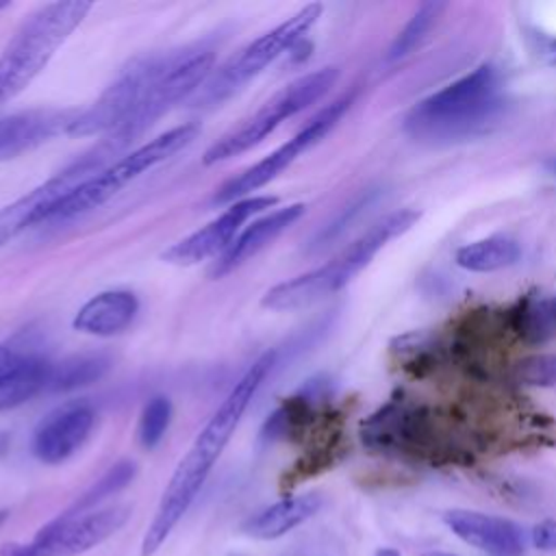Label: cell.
I'll return each instance as SVG.
<instances>
[{"instance_id": "cell-5", "label": "cell", "mask_w": 556, "mask_h": 556, "mask_svg": "<svg viewBox=\"0 0 556 556\" xmlns=\"http://www.w3.org/2000/svg\"><path fill=\"white\" fill-rule=\"evenodd\" d=\"M213 61L215 52L204 43H193L152 56L150 78L137 111L122 128L102 137L104 143H109L115 154L128 148L172 106L202 89L211 76Z\"/></svg>"}, {"instance_id": "cell-21", "label": "cell", "mask_w": 556, "mask_h": 556, "mask_svg": "<svg viewBox=\"0 0 556 556\" xmlns=\"http://www.w3.org/2000/svg\"><path fill=\"white\" fill-rule=\"evenodd\" d=\"M519 254H521V250L515 239L493 235L486 239L465 243L463 248L456 250L454 261L458 267H463L467 271L486 274V271H497V269L515 265Z\"/></svg>"}, {"instance_id": "cell-2", "label": "cell", "mask_w": 556, "mask_h": 556, "mask_svg": "<svg viewBox=\"0 0 556 556\" xmlns=\"http://www.w3.org/2000/svg\"><path fill=\"white\" fill-rule=\"evenodd\" d=\"M500 85V70L493 63H482L415 104L406 115V130L430 141L473 135L497 117L502 109Z\"/></svg>"}, {"instance_id": "cell-16", "label": "cell", "mask_w": 556, "mask_h": 556, "mask_svg": "<svg viewBox=\"0 0 556 556\" xmlns=\"http://www.w3.org/2000/svg\"><path fill=\"white\" fill-rule=\"evenodd\" d=\"M443 521L458 539L491 556H519L523 552L521 532L510 519L454 508L443 513Z\"/></svg>"}, {"instance_id": "cell-28", "label": "cell", "mask_w": 556, "mask_h": 556, "mask_svg": "<svg viewBox=\"0 0 556 556\" xmlns=\"http://www.w3.org/2000/svg\"><path fill=\"white\" fill-rule=\"evenodd\" d=\"M517 378L534 387H556V356L539 354L519 361Z\"/></svg>"}, {"instance_id": "cell-1", "label": "cell", "mask_w": 556, "mask_h": 556, "mask_svg": "<svg viewBox=\"0 0 556 556\" xmlns=\"http://www.w3.org/2000/svg\"><path fill=\"white\" fill-rule=\"evenodd\" d=\"M274 363H276V352H265L263 356H258L245 369V374L235 382V387L222 400L217 410L208 417L204 428L198 432L191 447L176 465L161 495L154 519L148 526L141 541V556H152L172 534V530L182 519V515L189 510L204 480L208 478L215 460L222 456L226 443L235 434L245 408L250 406L256 391L261 389L267 374L271 371Z\"/></svg>"}, {"instance_id": "cell-34", "label": "cell", "mask_w": 556, "mask_h": 556, "mask_svg": "<svg viewBox=\"0 0 556 556\" xmlns=\"http://www.w3.org/2000/svg\"><path fill=\"white\" fill-rule=\"evenodd\" d=\"M543 169L552 176H556V156H549L547 161H543Z\"/></svg>"}, {"instance_id": "cell-11", "label": "cell", "mask_w": 556, "mask_h": 556, "mask_svg": "<svg viewBox=\"0 0 556 556\" xmlns=\"http://www.w3.org/2000/svg\"><path fill=\"white\" fill-rule=\"evenodd\" d=\"M130 517V506L115 504L80 515L61 513L30 541L33 556H78L113 536Z\"/></svg>"}, {"instance_id": "cell-39", "label": "cell", "mask_w": 556, "mask_h": 556, "mask_svg": "<svg viewBox=\"0 0 556 556\" xmlns=\"http://www.w3.org/2000/svg\"><path fill=\"white\" fill-rule=\"evenodd\" d=\"M421 556H456V554H447V552H426Z\"/></svg>"}, {"instance_id": "cell-14", "label": "cell", "mask_w": 556, "mask_h": 556, "mask_svg": "<svg viewBox=\"0 0 556 556\" xmlns=\"http://www.w3.org/2000/svg\"><path fill=\"white\" fill-rule=\"evenodd\" d=\"M274 204H276V198L271 195H250L232 202L224 213H219L206 226L169 245L163 252V261L172 265H195L211 256L224 254L228 245L237 239L241 226L250 217L263 213Z\"/></svg>"}, {"instance_id": "cell-13", "label": "cell", "mask_w": 556, "mask_h": 556, "mask_svg": "<svg viewBox=\"0 0 556 556\" xmlns=\"http://www.w3.org/2000/svg\"><path fill=\"white\" fill-rule=\"evenodd\" d=\"M152 70V56H141L132 61L122 74L100 93V98L76 113L72 119L67 135L72 137H87V135H111L122 128L132 113L137 111L148 78Z\"/></svg>"}, {"instance_id": "cell-30", "label": "cell", "mask_w": 556, "mask_h": 556, "mask_svg": "<svg viewBox=\"0 0 556 556\" xmlns=\"http://www.w3.org/2000/svg\"><path fill=\"white\" fill-rule=\"evenodd\" d=\"M523 41L530 52V56L543 65L556 67V35H549L541 28L526 26L523 28Z\"/></svg>"}, {"instance_id": "cell-4", "label": "cell", "mask_w": 556, "mask_h": 556, "mask_svg": "<svg viewBox=\"0 0 556 556\" xmlns=\"http://www.w3.org/2000/svg\"><path fill=\"white\" fill-rule=\"evenodd\" d=\"M91 11V2L67 0L39 7L0 54V106L20 96L48 65L59 46Z\"/></svg>"}, {"instance_id": "cell-19", "label": "cell", "mask_w": 556, "mask_h": 556, "mask_svg": "<svg viewBox=\"0 0 556 556\" xmlns=\"http://www.w3.org/2000/svg\"><path fill=\"white\" fill-rule=\"evenodd\" d=\"M139 300L132 291L109 289L89 298L74 315V330L91 337H113L124 332L137 317Z\"/></svg>"}, {"instance_id": "cell-23", "label": "cell", "mask_w": 556, "mask_h": 556, "mask_svg": "<svg viewBox=\"0 0 556 556\" xmlns=\"http://www.w3.org/2000/svg\"><path fill=\"white\" fill-rule=\"evenodd\" d=\"M50 363L30 356L17 371L0 380V413L13 410L39 393H48Z\"/></svg>"}, {"instance_id": "cell-31", "label": "cell", "mask_w": 556, "mask_h": 556, "mask_svg": "<svg viewBox=\"0 0 556 556\" xmlns=\"http://www.w3.org/2000/svg\"><path fill=\"white\" fill-rule=\"evenodd\" d=\"M532 543L539 549H556V521L545 519L532 528Z\"/></svg>"}, {"instance_id": "cell-7", "label": "cell", "mask_w": 556, "mask_h": 556, "mask_svg": "<svg viewBox=\"0 0 556 556\" xmlns=\"http://www.w3.org/2000/svg\"><path fill=\"white\" fill-rule=\"evenodd\" d=\"M337 78H339L337 67H321L317 72H311L291 80L287 87L274 93L258 111H254L248 119H243L239 126H235L224 137H219L204 152L202 163L215 165L219 161H226L252 150L267 135H271L285 119L298 115L300 111L317 102L321 96H326L330 87L337 83Z\"/></svg>"}, {"instance_id": "cell-38", "label": "cell", "mask_w": 556, "mask_h": 556, "mask_svg": "<svg viewBox=\"0 0 556 556\" xmlns=\"http://www.w3.org/2000/svg\"><path fill=\"white\" fill-rule=\"evenodd\" d=\"M7 519H9V510H7V508H0V528L7 523Z\"/></svg>"}, {"instance_id": "cell-35", "label": "cell", "mask_w": 556, "mask_h": 556, "mask_svg": "<svg viewBox=\"0 0 556 556\" xmlns=\"http://www.w3.org/2000/svg\"><path fill=\"white\" fill-rule=\"evenodd\" d=\"M9 450V434L0 430V456H4Z\"/></svg>"}, {"instance_id": "cell-9", "label": "cell", "mask_w": 556, "mask_h": 556, "mask_svg": "<svg viewBox=\"0 0 556 556\" xmlns=\"http://www.w3.org/2000/svg\"><path fill=\"white\" fill-rule=\"evenodd\" d=\"M352 93L343 96L334 102H330L328 106H324L315 117L308 119V124L295 132L289 141H285L280 148H276L274 152H269L265 159L256 161L254 165H250L248 169H243L241 174L232 176L230 180H226L213 195L215 204H232L237 200L250 198L252 191L265 187L267 182H271L280 172H285L302 152H306L311 146H315L319 139H324L334 124L343 117V113L350 109L352 104Z\"/></svg>"}, {"instance_id": "cell-17", "label": "cell", "mask_w": 556, "mask_h": 556, "mask_svg": "<svg viewBox=\"0 0 556 556\" xmlns=\"http://www.w3.org/2000/svg\"><path fill=\"white\" fill-rule=\"evenodd\" d=\"M76 113L74 109H37L0 117V161L33 150L56 135H67Z\"/></svg>"}, {"instance_id": "cell-15", "label": "cell", "mask_w": 556, "mask_h": 556, "mask_svg": "<svg viewBox=\"0 0 556 556\" xmlns=\"http://www.w3.org/2000/svg\"><path fill=\"white\" fill-rule=\"evenodd\" d=\"M96 410L87 402H70L48 413L33 432V454L46 465L67 460L89 439Z\"/></svg>"}, {"instance_id": "cell-22", "label": "cell", "mask_w": 556, "mask_h": 556, "mask_svg": "<svg viewBox=\"0 0 556 556\" xmlns=\"http://www.w3.org/2000/svg\"><path fill=\"white\" fill-rule=\"evenodd\" d=\"M111 367V361L102 354H76L59 363H50L48 393H67L98 382Z\"/></svg>"}, {"instance_id": "cell-24", "label": "cell", "mask_w": 556, "mask_h": 556, "mask_svg": "<svg viewBox=\"0 0 556 556\" xmlns=\"http://www.w3.org/2000/svg\"><path fill=\"white\" fill-rule=\"evenodd\" d=\"M443 9H445V2H424L413 13V17L406 22V26L397 33V37L393 39L387 59L395 61V59H402L408 52H413L421 43V39L428 35V30L434 26V22Z\"/></svg>"}, {"instance_id": "cell-33", "label": "cell", "mask_w": 556, "mask_h": 556, "mask_svg": "<svg viewBox=\"0 0 556 556\" xmlns=\"http://www.w3.org/2000/svg\"><path fill=\"white\" fill-rule=\"evenodd\" d=\"M0 556H33L30 543H4L0 547Z\"/></svg>"}, {"instance_id": "cell-8", "label": "cell", "mask_w": 556, "mask_h": 556, "mask_svg": "<svg viewBox=\"0 0 556 556\" xmlns=\"http://www.w3.org/2000/svg\"><path fill=\"white\" fill-rule=\"evenodd\" d=\"M324 7L319 2L304 4L298 13L287 17L282 24L263 33L258 39L248 43L237 56L224 63L198 91L195 102L204 109L219 106L243 85L256 78L267 65H271L280 54L291 50L319 20Z\"/></svg>"}, {"instance_id": "cell-18", "label": "cell", "mask_w": 556, "mask_h": 556, "mask_svg": "<svg viewBox=\"0 0 556 556\" xmlns=\"http://www.w3.org/2000/svg\"><path fill=\"white\" fill-rule=\"evenodd\" d=\"M306 206L304 204H289L282 208H276L258 219H254L248 228H243L237 239L228 245L224 254H219L213 263L211 276L222 278L250 261L254 254H258L263 248H267L278 235H282L293 222H298L304 215Z\"/></svg>"}, {"instance_id": "cell-6", "label": "cell", "mask_w": 556, "mask_h": 556, "mask_svg": "<svg viewBox=\"0 0 556 556\" xmlns=\"http://www.w3.org/2000/svg\"><path fill=\"white\" fill-rule=\"evenodd\" d=\"M200 132V126L189 122L182 126H174L163 135L146 141L143 146L130 150L122 159L109 163L80 185H76L67 195H63L50 211L43 215V222H67L78 215H85L106 200H111L117 191H122L128 182L139 178L143 172L156 167L167 161L172 154L189 146Z\"/></svg>"}, {"instance_id": "cell-3", "label": "cell", "mask_w": 556, "mask_h": 556, "mask_svg": "<svg viewBox=\"0 0 556 556\" xmlns=\"http://www.w3.org/2000/svg\"><path fill=\"white\" fill-rule=\"evenodd\" d=\"M419 219V211L402 208L374 224L328 263L271 287L261 304L271 311H295L311 306L343 289L391 239L404 235Z\"/></svg>"}, {"instance_id": "cell-29", "label": "cell", "mask_w": 556, "mask_h": 556, "mask_svg": "<svg viewBox=\"0 0 556 556\" xmlns=\"http://www.w3.org/2000/svg\"><path fill=\"white\" fill-rule=\"evenodd\" d=\"M376 198V189H367L363 195H358L350 206H345V211L334 219V222H330L319 235H317V239H315V245L317 248H321V245H326V243H330L332 239H337L352 222H354V217H358V213L363 211V208H367L369 204H371V200Z\"/></svg>"}, {"instance_id": "cell-32", "label": "cell", "mask_w": 556, "mask_h": 556, "mask_svg": "<svg viewBox=\"0 0 556 556\" xmlns=\"http://www.w3.org/2000/svg\"><path fill=\"white\" fill-rule=\"evenodd\" d=\"M30 356L28 354H22L13 348H7V345H0V380L11 376L13 371H17Z\"/></svg>"}, {"instance_id": "cell-12", "label": "cell", "mask_w": 556, "mask_h": 556, "mask_svg": "<svg viewBox=\"0 0 556 556\" xmlns=\"http://www.w3.org/2000/svg\"><path fill=\"white\" fill-rule=\"evenodd\" d=\"M361 439L365 447L380 454L434 458L439 452L430 415L400 402H389L369 415L361 426Z\"/></svg>"}, {"instance_id": "cell-40", "label": "cell", "mask_w": 556, "mask_h": 556, "mask_svg": "<svg viewBox=\"0 0 556 556\" xmlns=\"http://www.w3.org/2000/svg\"><path fill=\"white\" fill-rule=\"evenodd\" d=\"M7 7H9V2H4V0H0V11H2V9H7Z\"/></svg>"}, {"instance_id": "cell-37", "label": "cell", "mask_w": 556, "mask_h": 556, "mask_svg": "<svg viewBox=\"0 0 556 556\" xmlns=\"http://www.w3.org/2000/svg\"><path fill=\"white\" fill-rule=\"evenodd\" d=\"M547 308H549V317H552V321H554V328H556V298L547 300Z\"/></svg>"}, {"instance_id": "cell-36", "label": "cell", "mask_w": 556, "mask_h": 556, "mask_svg": "<svg viewBox=\"0 0 556 556\" xmlns=\"http://www.w3.org/2000/svg\"><path fill=\"white\" fill-rule=\"evenodd\" d=\"M376 556H400V552L393 549V547H380V549L376 552Z\"/></svg>"}, {"instance_id": "cell-20", "label": "cell", "mask_w": 556, "mask_h": 556, "mask_svg": "<svg viewBox=\"0 0 556 556\" xmlns=\"http://www.w3.org/2000/svg\"><path fill=\"white\" fill-rule=\"evenodd\" d=\"M321 506V495L319 493H302V495H289L278 500L276 504L258 510L243 523V532L248 536L261 539V541H271L295 526L304 523L311 519Z\"/></svg>"}, {"instance_id": "cell-10", "label": "cell", "mask_w": 556, "mask_h": 556, "mask_svg": "<svg viewBox=\"0 0 556 556\" xmlns=\"http://www.w3.org/2000/svg\"><path fill=\"white\" fill-rule=\"evenodd\" d=\"M111 163V154L96 146L93 150L85 152L80 159H76L72 165L61 169L50 180L41 182L26 195L17 198L15 202L0 208V248L11 241L17 232H22L26 226L41 224L43 215L54 206L63 195H67L76 185L100 172Z\"/></svg>"}, {"instance_id": "cell-25", "label": "cell", "mask_w": 556, "mask_h": 556, "mask_svg": "<svg viewBox=\"0 0 556 556\" xmlns=\"http://www.w3.org/2000/svg\"><path fill=\"white\" fill-rule=\"evenodd\" d=\"M513 328L528 343H543L545 339H549L556 328L549 317L547 300L526 298L523 302H519L517 311L513 313Z\"/></svg>"}, {"instance_id": "cell-27", "label": "cell", "mask_w": 556, "mask_h": 556, "mask_svg": "<svg viewBox=\"0 0 556 556\" xmlns=\"http://www.w3.org/2000/svg\"><path fill=\"white\" fill-rule=\"evenodd\" d=\"M169 421H172V402L165 395L150 397L141 408L139 426H137V439L141 447L146 450L156 447L165 437Z\"/></svg>"}, {"instance_id": "cell-26", "label": "cell", "mask_w": 556, "mask_h": 556, "mask_svg": "<svg viewBox=\"0 0 556 556\" xmlns=\"http://www.w3.org/2000/svg\"><path fill=\"white\" fill-rule=\"evenodd\" d=\"M135 463L130 460H122L117 465H113L104 476L98 478V482H93L65 513L70 515H80L91 510L98 502H102L104 497L117 493L119 489H124L132 478H135Z\"/></svg>"}]
</instances>
